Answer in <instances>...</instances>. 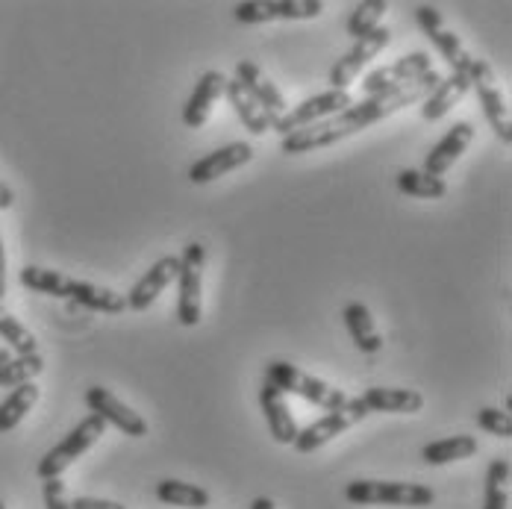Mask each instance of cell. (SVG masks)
<instances>
[{
	"label": "cell",
	"instance_id": "obj_27",
	"mask_svg": "<svg viewBox=\"0 0 512 509\" xmlns=\"http://www.w3.org/2000/svg\"><path fill=\"white\" fill-rule=\"evenodd\" d=\"M398 192L410 198H421V201H439L448 195V183L421 168H404L398 171Z\"/></svg>",
	"mask_w": 512,
	"mask_h": 509
},
{
	"label": "cell",
	"instance_id": "obj_21",
	"mask_svg": "<svg viewBox=\"0 0 512 509\" xmlns=\"http://www.w3.org/2000/svg\"><path fill=\"white\" fill-rule=\"evenodd\" d=\"M368 412H392V415H415L424 409V395L418 389H389L371 386L359 395Z\"/></svg>",
	"mask_w": 512,
	"mask_h": 509
},
{
	"label": "cell",
	"instance_id": "obj_30",
	"mask_svg": "<svg viewBox=\"0 0 512 509\" xmlns=\"http://www.w3.org/2000/svg\"><path fill=\"white\" fill-rule=\"evenodd\" d=\"M45 371L42 354H27V357H12L6 365H0V389H15L24 383H33Z\"/></svg>",
	"mask_w": 512,
	"mask_h": 509
},
{
	"label": "cell",
	"instance_id": "obj_15",
	"mask_svg": "<svg viewBox=\"0 0 512 509\" xmlns=\"http://www.w3.org/2000/svg\"><path fill=\"white\" fill-rule=\"evenodd\" d=\"M251 159H254V148H251L248 142H230V145H224V148H218V151L206 153L204 159L192 162L189 180H192L195 186H204V183H212V180H218V177H224V174H230V171L248 165Z\"/></svg>",
	"mask_w": 512,
	"mask_h": 509
},
{
	"label": "cell",
	"instance_id": "obj_12",
	"mask_svg": "<svg viewBox=\"0 0 512 509\" xmlns=\"http://www.w3.org/2000/svg\"><path fill=\"white\" fill-rule=\"evenodd\" d=\"M392 42V30L389 27H377L374 33L362 36L354 42V48L345 53L333 68H330V89L348 92V86L359 77V71L377 56L380 51H386V45Z\"/></svg>",
	"mask_w": 512,
	"mask_h": 509
},
{
	"label": "cell",
	"instance_id": "obj_40",
	"mask_svg": "<svg viewBox=\"0 0 512 509\" xmlns=\"http://www.w3.org/2000/svg\"><path fill=\"white\" fill-rule=\"evenodd\" d=\"M9 348H3V345H0V365H6V362H9Z\"/></svg>",
	"mask_w": 512,
	"mask_h": 509
},
{
	"label": "cell",
	"instance_id": "obj_17",
	"mask_svg": "<svg viewBox=\"0 0 512 509\" xmlns=\"http://www.w3.org/2000/svg\"><path fill=\"white\" fill-rule=\"evenodd\" d=\"M251 98H254L265 112H271V115H283L286 109H289V103L283 98V92L262 74V68L251 62V59H239L236 62V77H233Z\"/></svg>",
	"mask_w": 512,
	"mask_h": 509
},
{
	"label": "cell",
	"instance_id": "obj_11",
	"mask_svg": "<svg viewBox=\"0 0 512 509\" xmlns=\"http://www.w3.org/2000/svg\"><path fill=\"white\" fill-rule=\"evenodd\" d=\"M415 21H418V27L424 30V36L433 42V48L445 56V62L451 65V71H460V74H468V71H471L474 56L465 51L460 36L451 33V30L445 27V21H442V15H439L436 6H427V3H424V6H415Z\"/></svg>",
	"mask_w": 512,
	"mask_h": 509
},
{
	"label": "cell",
	"instance_id": "obj_41",
	"mask_svg": "<svg viewBox=\"0 0 512 509\" xmlns=\"http://www.w3.org/2000/svg\"><path fill=\"white\" fill-rule=\"evenodd\" d=\"M0 509H6V507H3V501H0Z\"/></svg>",
	"mask_w": 512,
	"mask_h": 509
},
{
	"label": "cell",
	"instance_id": "obj_28",
	"mask_svg": "<svg viewBox=\"0 0 512 509\" xmlns=\"http://www.w3.org/2000/svg\"><path fill=\"white\" fill-rule=\"evenodd\" d=\"M36 401H39V386H36V383L15 386V389L9 392V398L0 404V433L15 430V427L24 421V415L36 407Z\"/></svg>",
	"mask_w": 512,
	"mask_h": 509
},
{
	"label": "cell",
	"instance_id": "obj_26",
	"mask_svg": "<svg viewBox=\"0 0 512 509\" xmlns=\"http://www.w3.org/2000/svg\"><path fill=\"white\" fill-rule=\"evenodd\" d=\"M477 454V439L474 436H448L439 442H430L421 448V459L427 465H448V462H460V459H471Z\"/></svg>",
	"mask_w": 512,
	"mask_h": 509
},
{
	"label": "cell",
	"instance_id": "obj_31",
	"mask_svg": "<svg viewBox=\"0 0 512 509\" xmlns=\"http://www.w3.org/2000/svg\"><path fill=\"white\" fill-rule=\"evenodd\" d=\"M0 339L15 351V357H27V354H39V342L36 336L9 312L0 306Z\"/></svg>",
	"mask_w": 512,
	"mask_h": 509
},
{
	"label": "cell",
	"instance_id": "obj_32",
	"mask_svg": "<svg viewBox=\"0 0 512 509\" xmlns=\"http://www.w3.org/2000/svg\"><path fill=\"white\" fill-rule=\"evenodd\" d=\"M510 462L507 459H492L489 471H486V501L483 509H507L510 507Z\"/></svg>",
	"mask_w": 512,
	"mask_h": 509
},
{
	"label": "cell",
	"instance_id": "obj_14",
	"mask_svg": "<svg viewBox=\"0 0 512 509\" xmlns=\"http://www.w3.org/2000/svg\"><path fill=\"white\" fill-rule=\"evenodd\" d=\"M177 274H180V256H159L151 265V271H145L136 280V286L124 295L127 309H133V312L151 309L156 304V298L177 280Z\"/></svg>",
	"mask_w": 512,
	"mask_h": 509
},
{
	"label": "cell",
	"instance_id": "obj_34",
	"mask_svg": "<svg viewBox=\"0 0 512 509\" xmlns=\"http://www.w3.org/2000/svg\"><path fill=\"white\" fill-rule=\"evenodd\" d=\"M474 421L480 424V430H486V433H492V436H498L504 442L512 439V418L510 412H504V409L483 407L474 415Z\"/></svg>",
	"mask_w": 512,
	"mask_h": 509
},
{
	"label": "cell",
	"instance_id": "obj_10",
	"mask_svg": "<svg viewBox=\"0 0 512 509\" xmlns=\"http://www.w3.org/2000/svg\"><path fill=\"white\" fill-rule=\"evenodd\" d=\"M324 12L321 0H248L236 3L233 15L239 24H262V21H307Z\"/></svg>",
	"mask_w": 512,
	"mask_h": 509
},
{
	"label": "cell",
	"instance_id": "obj_16",
	"mask_svg": "<svg viewBox=\"0 0 512 509\" xmlns=\"http://www.w3.org/2000/svg\"><path fill=\"white\" fill-rule=\"evenodd\" d=\"M259 407H262V415L268 421V433H271V439L277 445H292L298 439L301 427H298L292 409L286 404V395L274 383H268V380L259 389Z\"/></svg>",
	"mask_w": 512,
	"mask_h": 509
},
{
	"label": "cell",
	"instance_id": "obj_29",
	"mask_svg": "<svg viewBox=\"0 0 512 509\" xmlns=\"http://www.w3.org/2000/svg\"><path fill=\"white\" fill-rule=\"evenodd\" d=\"M18 280H21V286L30 289V292L51 295V298H68V283H71V277H65L62 271L42 268V265H27V268H21Z\"/></svg>",
	"mask_w": 512,
	"mask_h": 509
},
{
	"label": "cell",
	"instance_id": "obj_38",
	"mask_svg": "<svg viewBox=\"0 0 512 509\" xmlns=\"http://www.w3.org/2000/svg\"><path fill=\"white\" fill-rule=\"evenodd\" d=\"M12 204H15V192L0 180V209H9Z\"/></svg>",
	"mask_w": 512,
	"mask_h": 509
},
{
	"label": "cell",
	"instance_id": "obj_36",
	"mask_svg": "<svg viewBox=\"0 0 512 509\" xmlns=\"http://www.w3.org/2000/svg\"><path fill=\"white\" fill-rule=\"evenodd\" d=\"M68 509H127L118 501H106V498H89V495H77L74 501H68Z\"/></svg>",
	"mask_w": 512,
	"mask_h": 509
},
{
	"label": "cell",
	"instance_id": "obj_35",
	"mask_svg": "<svg viewBox=\"0 0 512 509\" xmlns=\"http://www.w3.org/2000/svg\"><path fill=\"white\" fill-rule=\"evenodd\" d=\"M42 495H45V509H68V495H65V483L59 477L42 480Z\"/></svg>",
	"mask_w": 512,
	"mask_h": 509
},
{
	"label": "cell",
	"instance_id": "obj_37",
	"mask_svg": "<svg viewBox=\"0 0 512 509\" xmlns=\"http://www.w3.org/2000/svg\"><path fill=\"white\" fill-rule=\"evenodd\" d=\"M6 295V251H3V236H0V301Z\"/></svg>",
	"mask_w": 512,
	"mask_h": 509
},
{
	"label": "cell",
	"instance_id": "obj_39",
	"mask_svg": "<svg viewBox=\"0 0 512 509\" xmlns=\"http://www.w3.org/2000/svg\"><path fill=\"white\" fill-rule=\"evenodd\" d=\"M251 509H274V501L271 498H254Z\"/></svg>",
	"mask_w": 512,
	"mask_h": 509
},
{
	"label": "cell",
	"instance_id": "obj_3",
	"mask_svg": "<svg viewBox=\"0 0 512 509\" xmlns=\"http://www.w3.org/2000/svg\"><path fill=\"white\" fill-rule=\"evenodd\" d=\"M265 380L274 383L283 395L292 392V395L304 398L309 404L321 407L324 412L339 409L348 401V395H345L342 389H336V386H330V383L312 377V374L301 371L298 365H292V362H286V359H271V362L265 365Z\"/></svg>",
	"mask_w": 512,
	"mask_h": 509
},
{
	"label": "cell",
	"instance_id": "obj_20",
	"mask_svg": "<svg viewBox=\"0 0 512 509\" xmlns=\"http://www.w3.org/2000/svg\"><path fill=\"white\" fill-rule=\"evenodd\" d=\"M468 89H471L468 74L451 71V74L442 77V80L436 83V89L421 101L424 103V106H421V118H424V121H442V118L468 95Z\"/></svg>",
	"mask_w": 512,
	"mask_h": 509
},
{
	"label": "cell",
	"instance_id": "obj_33",
	"mask_svg": "<svg viewBox=\"0 0 512 509\" xmlns=\"http://www.w3.org/2000/svg\"><path fill=\"white\" fill-rule=\"evenodd\" d=\"M389 3L386 0H362L354 6L351 18H348V36H354V42L374 33L380 27V18L386 15Z\"/></svg>",
	"mask_w": 512,
	"mask_h": 509
},
{
	"label": "cell",
	"instance_id": "obj_25",
	"mask_svg": "<svg viewBox=\"0 0 512 509\" xmlns=\"http://www.w3.org/2000/svg\"><path fill=\"white\" fill-rule=\"evenodd\" d=\"M156 498L168 507H183V509H206L212 504L209 492L195 486V483H183V480H159L156 483Z\"/></svg>",
	"mask_w": 512,
	"mask_h": 509
},
{
	"label": "cell",
	"instance_id": "obj_23",
	"mask_svg": "<svg viewBox=\"0 0 512 509\" xmlns=\"http://www.w3.org/2000/svg\"><path fill=\"white\" fill-rule=\"evenodd\" d=\"M68 298L74 304L86 306L92 312H103V315H121L127 309V301H124L121 292L106 289V286H95L89 280H74V277L68 283Z\"/></svg>",
	"mask_w": 512,
	"mask_h": 509
},
{
	"label": "cell",
	"instance_id": "obj_4",
	"mask_svg": "<svg viewBox=\"0 0 512 509\" xmlns=\"http://www.w3.org/2000/svg\"><path fill=\"white\" fill-rule=\"evenodd\" d=\"M204 262L206 251L201 242H189L183 248L177 274V321L183 327H198L204 315Z\"/></svg>",
	"mask_w": 512,
	"mask_h": 509
},
{
	"label": "cell",
	"instance_id": "obj_8",
	"mask_svg": "<svg viewBox=\"0 0 512 509\" xmlns=\"http://www.w3.org/2000/svg\"><path fill=\"white\" fill-rule=\"evenodd\" d=\"M351 103H354L351 92L327 89V92H321V95H312V98H307L304 103L286 109V112L274 121V130H277L280 136H289V133H295V130H304V127H312V124H318V121H327V118L339 115V112L348 109Z\"/></svg>",
	"mask_w": 512,
	"mask_h": 509
},
{
	"label": "cell",
	"instance_id": "obj_13",
	"mask_svg": "<svg viewBox=\"0 0 512 509\" xmlns=\"http://www.w3.org/2000/svg\"><path fill=\"white\" fill-rule=\"evenodd\" d=\"M86 407L92 409L95 415H101L106 424H112L115 430H121L124 436H130V439H145L148 436V421L136 412V409H130L121 398H115L109 389H103V386H92V389H86Z\"/></svg>",
	"mask_w": 512,
	"mask_h": 509
},
{
	"label": "cell",
	"instance_id": "obj_22",
	"mask_svg": "<svg viewBox=\"0 0 512 509\" xmlns=\"http://www.w3.org/2000/svg\"><path fill=\"white\" fill-rule=\"evenodd\" d=\"M224 98L227 103L233 106V112H236V118L245 124V130H251L254 136H265L268 130H274V121H277V115H271V112H265L259 103L236 83V80H227V86H224Z\"/></svg>",
	"mask_w": 512,
	"mask_h": 509
},
{
	"label": "cell",
	"instance_id": "obj_1",
	"mask_svg": "<svg viewBox=\"0 0 512 509\" xmlns=\"http://www.w3.org/2000/svg\"><path fill=\"white\" fill-rule=\"evenodd\" d=\"M442 80V74L433 68L427 74H421L415 83L404 86V89H395V92H383V95H371V98H362V101H354L348 109H342L339 115L327 118V121H318L312 127H304V130H295L289 136H283L280 142V151L286 156H298V153L318 151V148H330L342 139H351L362 133L365 127L389 118L392 112L404 109V106H412V103H421L433 89L436 83Z\"/></svg>",
	"mask_w": 512,
	"mask_h": 509
},
{
	"label": "cell",
	"instance_id": "obj_5",
	"mask_svg": "<svg viewBox=\"0 0 512 509\" xmlns=\"http://www.w3.org/2000/svg\"><path fill=\"white\" fill-rule=\"evenodd\" d=\"M103 430H106V421H103L101 415H95V412H92V415H86L77 427H71V430H68V436H65L59 445H53L51 451L39 459V465H36L39 480L62 477V471H68L77 459L83 457V454H86V451L101 439Z\"/></svg>",
	"mask_w": 512,
	"mask_h": 509
},
{
	"label": "cell",
	"instance_id": "obj_24",
	"mask_svg": "<svg viewBox=\"0 0 512 509\" xmlns=\"http://www.w3.org/2000/svg\"><path fill=\"white\" fill-rule=\"evenodd\" d=\"M342 318H345V327H348L354 345H357L362 354L383 351V336H380V330H377L368 306L359 304V301H351V304L342 309Z\"/></svg>",
	"mask_w": 512,
	"mask_h": 509
},
{
	"label": "cell",
	"instance_id": "obj_6",
	"mask_svg": "<svg viewBox=\"0 0 512 509\" xmlns=\"http://www.w3.org/2000/svg\"><path fill=\"white\" fill-rule=\"evenodd\" d=\"M365 415H371V412L365 409V404H362L359 398H348L339 409L324 412L318 421H312L309 427H304V430L298 433V439L292 442V448H295L298 454H312V451L324 448L327 442H333L336 436H342L345 430H351V427L359 424Z\"/></svg>",
	"mask_w": 512,
	"mask_h": 509
},
{
	"label": "cell",
	"instance_id": "obj_2",
	"mask_svg": "<svg viewBox=\"0 0 512 509\" xmlns=\"http://www.w3.org/2000/svg\"><path fill=\"white\" fill-rule=\"evenodd\" d=\"M345 498L357 507H433L436 492L424 483L401 480H354L345 489Z\"/></svg>",
	"mask_w": 512,
	"mask_h": 509
},
{
	"label": "cell",
	"instance_id": "obj_19",
	"mask_svg": "<svg viewBox=\"0 0 512 509\" xmlns=\"http://www.w3.org/2000/svg\"><path fill=\"white\" fill-rule=\"evenodd\" d=\"M224 86H227V77H224L221 71H204V74H201L198 86L192 89L189 101L183 106V121H186V127H192V130H201V127H204L206 121H209V115H212L215 101L224 95Z\"/></svg>",
	"mask_w": 512,
	"mask_h": 509
},
{
	"label": "cell",
	"instance_id": "obj_7",
	"mask_svg": "<svg viewBox=\"0 0 512 509\" xmlns=\"http://www.w3.org/2000/svg\"><path fill=\"white\" fill-rule=\"evenodd\" d=\"M468 80H471V89L477 92V101L483 106V115L489 121V127L495 130V136L510 145L512 142V121H510V106L504 101L501 89H498V80H495V71L489 62L483 59H474L471 62V71H468Z\"/></svg>",
	"mask_w": 512,
	"mask_h": 509
},
{
	"label": "cell",
	"instance_id": "obj_18",
	"mask_svg": "<svg viewBox=\"0 0 512 509\" xmlns=\"http://www.w3.org/2000/svg\"><path fill=\"white\" fill-rule=\"evenodd\" d=\"M471 142H474V127H471V121H457V124L430 148L421 171H427V174H433V177H442V174L460 159L462 153L468 151Z\"/></svg>",
	"mask_w": 512,
	"mask_h": 509
},
{
	"label": "cell",
	"instance_id": "obj_9",
	"mask_svg": "<svg viewBox=\"0 0 512 509\" xmlns=\"http://www.w3.org/2000/svg\"><path fill=\"white\" fill-rule=\"evenodd\" d=\"M427 71H433V59H430V53L427 51L407 53V56H401V59L389 62V65H380V68L368 71V74H365V80H362V92H365V98H371V95H383V92H395V89H404V86L415 83V80H418L421 74H427Z\"/></svg>",
	"mask_w": 512,
	"mask_h": 509
}]
</instances>
